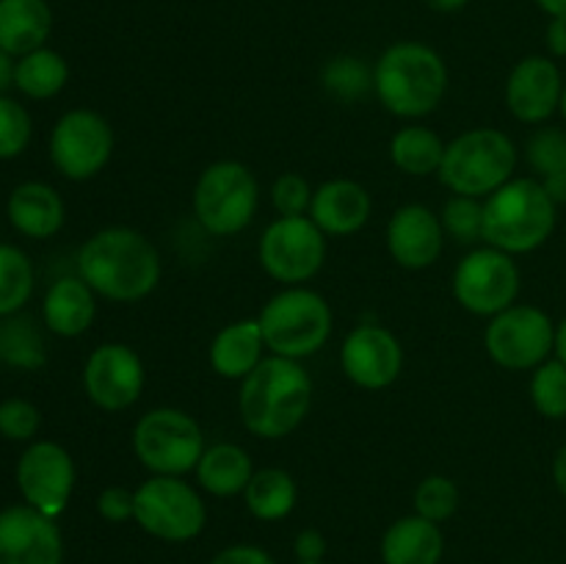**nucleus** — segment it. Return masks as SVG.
<instances>
[{
    "label": "nucleus",
    "mask_w": 566,
    "mask_h": 564,
    "mask_svg": "<svg viewBox=\"0 0 566 564\" xmlns=\"http://www.w3.org/2000/svg\"><path fill=\"white\" fill-rule=\"evenodd\" d=\"M160 274L158 247L133 227H105L86 238L77 252V276L97 296L116 304L147 299L158 288Z\"/></svg>",
    "instance_id": "f257e3e1"
},
{
    "label": "nucleus",
    "mask_w": 566,
    "mask_h": 564,
    "mask_svg": "<svg viewBox=\"0 0 566 564\" xmlns=\"http://www.w3.org/2000/svg\"><path fill=\"white\" fill-rule=\"evenodd\" d=\"M313 404V376L298 359L265 354L241 382L238 412L249 435L282 440L304 424Z\"/></svg>",
    "instance_id": "f03ea898"
},
{
    "label": "nucleus",
    "mask_w": 566,
    "mask_h": 564,
    "mask_svg": "<svg viewBox=\"0 0 566 564\" xmlns=\"http://www.w3.org/2000/svg\"><path fill=\"white\" fill-rule=\"evenodd\" d=\"M448 92V66L423 42H396L376 59L374 94L387 114L423 119L434 114Z\"/></svg>",
    "instance_id": "7ed1b4c3"
},
{
    "label": "nucleus",
    "mask_w": 566,
    "mask_h": 564,
    "mask_svg": "<svg viewBox=\"0 0 566 564\" xmlns=\"http://www.w3.org/2000/svg\"><path fill=\"white\" fill-rule=\"evenodd\" d=\"M558 205L536 177H512L484 199V243L509 254H531L551 241Z\"/></svg>",
    "instance_id": "20e7f679"
},
{
    "label": "nucleus",
    "mask_w": 566,
    "mask_h": 564,
    "mask_svg": "<svg viewBox=\"0 0 566 564\" xmlns=\"http://www.w3.org/2000/svg\"><path fill=\"white\" fill-rule=\"evenodd\" d=\"M517 144L497 127H473L446 144L440 182L459 197L486 199L506 186L517 169Z\"/></svg>",
    "instance_id": "39448f33"
},
{
    "label": "nucleus",
    "mask_w": 566,
    "mask_h": 564,
    "mask_svg": "<svg viewBox=\"0 0 566 564\" xmlns=\"http://www.w3.org/2000/svg\"><path fill=\"white\" fill-rule=\"evenodd\" d=\"M258 324L269 354L302 363L329 343L335 315L318 291L287 285L263 304Z\"/></svg>",
    "instance_id": "423d86ee"
},
{
    "label": "nucleus",
    "mask_w": 566,
    "mask_h": 564,
    "mask_svg": "<svg viewBox=\"0 0 566 564\" xmlns=\"http://www.w3.org/2000/svg\"><path fill=\"white\" fill-rule=\"evenodd\" d=\"M193 216L213 238H232L247 230L260 208V182L241 160H216L193 182Z\"/></svg>",
    "instance_id": "0eeeda50"
},
{
    "label": "nucleus",
    "mask_w": 566,
    "mask_h": 564,
    "mask_svg": "<svg viewBox=\"0 0 566 564\" xmlns=\"http://www.w3.org/2000/svg\"><path fill=\"white\" fill-rule=\"evenodd\" d=\"M133 453L149 476L193 473L205 446V431L193 415L177 407L147 409L133 426Z\"/></svg>",
    "instance_id": "6e6552de"
},
{
    "label": "nucleus",
    "mask_w": 566,
    "mask_h": 564,
    "mask_svg": "<svg viewBox=\"0 0 566 564\" xmlns=\"http://www.w3.org/2000/svg\"><path fill=\"white\" fill-rule=\"evenodd\" d=\"M133 520L164 542H188L202 534L208 509L202 495L182 476H149L133 490Z\"/></svg>",
    "instance_id": "1a4fd4ad"
},
{
    "label": "nucleus",
    "mask_w": 566,
    "mask_h": 564,
    "mask_svg": "<svg viewBox=\"0 0 566 564\" xmlns=\"http://www.w3.org/2000/svg\"><path fill=\"white\" fill-rule=\"evenodd\" d=\"M520 282H523V274L514 254L486 243V247L470 249L459 260L451 276V291L462 310L481 318H492L517 304Z\"/></svg>",
    "instance_id": "9d476101"
},
{
    "label": "nucleus",
    "mask_w": 566,
    "mask_h": 564,
    "mask_svg": "<svg viewBox=\"0 0 566 564\" xmlns=\"http://www.w3.org/2000/svg\"><path fill=\"white\" fill-rule=\"evenodd\" d=\"M258 260L280 285H304L326 263V236L310 216H276L263 230Z\"/></svg>",
    "instance_id": "9b49d317"
},
{
    "label": "nucleus",
    "mask_w": 566,
    "mask_h": 564,
    "mask_svg": "<svg viewBox=\"0 0 566 564\" xmlns=\"http://www.w3.org/2000/svg\"><path fill=\"white\" fill-rule=\"evenodd\" d=\"M556 321L536 304H512L492 315L484 330V348L506 370H534L553 357Z\"/></svg>",
    "instance_id": "f8f14e48"
},
{
    "label": "nucleus",
    "mask_w": 566,
    "mask_h": 564,
    "mask_svg": "<svg viewBox=\"0 0 566 564\" xmlns=\"http://www.w3.org/2000/svg\"><path fill=\"white\" fill-rule=\"evenodd\" d=\"M114 155V127L92 108H72L50 133V160L66 180H92Z\"/></svg>",
    "instance_id": "ddd939ff"
},
{
    "label": "nucleus",
    "mask_w": 566,
    "mask_h": 564,
    "mask_svg": "<svg viewBox=\"0 0 566 564\" xmlns=\"http://www.w3.org/2000/svg\"><path fill=\"white\" fill-rule=\"evenodd\" d=\"M147 368L127 343H103L83 365V390L103 412H125L142 398Z\"/></svg>",
    "instance_id": "4468645a"
},
{
    "label": "nucleus",
    "mask_w": 566,
    "mask_h": 564,
    "mask_svg": "<svg viewBox=\"0 0 566 564\" xmlns=\"http://www.w3.org/2000/svg\"><path fill=\"white\" fill-rule=\"evenodd\" d=\"M75 459L53 440H36L17 462V487L28 506L48 518H59L75 490Z\"/></svg>",
    "instance_id": "2eb2a0df"
},
{
    "label": "nucleus",
    "mask_w": 566,
    "mask_h": 564,
    "mask_svg": "<svg viewBox=\"0 0 566 564\" xmlns=\"http://www.w3.org/2000/svg\"><path fill=\"white\" fill-rule=\"evenodd\" d=\"M340 368L352 385L363 390H385L401 376L403 346L381 324H359L343 337Z\"/></svg>",
    "instance_id": "dca6fc26"
},
{
    "label": "nucleus",
    "mask_w": 566,
    "mask_h": 564,
    "mask_svg": "<svg viewBox=\"0 0 566 564\" xmlns=\"http://www.w3.org/2000/svg\"><path fill=\"white\" fill-rule=\"evenodd\" d=\"M564 75L551 55H525L512 66L506 77L509 114L523 125H545L562 108Z\"/></svg>",
    "instance_id": "f3484780"
},
{
    "label": "nucleus",
    "mask_w": 566,
    "mask_h": 564,
    "mask_svg": "<svg viewBox=\"0 0 566 564\" xmlns=\"http://www.w3.org/2000/svg\"><path fill=\"white\" fill-rule=\"evenodd\" d=\"M64 540L53 518L28 503L0 512V564H61Z\"/></svg>",
    "instance_id": "a211bd4d"
},
{
    "label": "nucleus",
    "mask_w": 566,
    "mask_h": 564,
    "mask_svg": "<svg viewBox=\"0 0 566 564\" xmlns=\"http://www.w3.org/2000/svg\"><path fill=\"white\" fill-rule=\"evenodd\" d=\"M385 243L390 258L401 269H431L446 249V230H442L440 213H434L423 202L401 205L387 221Z\"/></svg>",
    "instance_id": "6ab92c4d"
},
{
    "label": "nucleus",
    "mask_w": 566,
    "mask_h": 564,
    "mask_svg": "<svg viewBox=\"0 0 566 564\" xmlns=\"http://www.w3.org/2000/svg\"><path fill=\"white\" fill-rule=\"evenodd\" d=\"M374 213V197L368 188L348 177H335L315 188L310 219L326 238H348L363 230Z\"/></svg>",
    "instance_id": "aec40b11"
},
{
    "label": "nucleus",
    "mask_w": 566,
    "mask_h": 564,
    "mask_svg": "<svg viewBox=\"0 0 566 564\" xmlns=\"http://www.w3.org/2000/svg\"><path fill=\"white\" fill-rule=\"evenodd\" d=\"M265 341L263 330H260L258 318H241L232 324L221 326L216 337L210 341L208 359L210 368L221 376V379L243 382L260 363L265 359Z\"/></svg>",
    "instance_id": "412c9836"
},
{
    "label": "nucleus",
    "mask_w": 566,
    "mask_h": 564,
    "mask_svg": "<svg viewBox=\"0 0 566 564\" xmlns=\"http://www.w3.org/2000/svg\"><path fill=\"white\" fill-rule=\"evenodd\" d=\"M94 315H97V293L81 276H61L44 293L42 318L55 335H83L94 324Z\"/></svg>",
    "instance_id": "4be33fe9"
},
{
    "label": "nucleus",
    "mask_w": 566,
    "mask_h": 564,
    "mask_svg": "<svg viewBox=\"0 0 566 564\" xmlns=\"http://www.w3.org/2000/svg\"><path fill=\"white\" fill-rule=\"evenodd\" d=\"M66 208L61 194L48 182H22L9 197V221L28 238H53L64 227Z\"/></svg>",
    "instance_id": "5701e85b"
},
{
    "label": "nucleus",
    "mask_w": 566,
    "mask_h": 564,
    "mask_svg": "<svg viewBox=\"0 0 566 564\" xmlns=\"http://www.w3.org/2000/svg\"><path fill=\"white\" fill-rule=\"evenodd\" d=\"M446 536L440 523L407 514L396 520L381 536V562L385 564H440Z\"/></svg>",
    "instance_id": "b1692460"
},
{
    "label": "nucleus",
    "mask_w": 566,
    "mask_h": 564,
    "mask_svg": "<svg viewBox=\"0 0 566 564\" xmlns=\"http://www.w3.org/2000/svg\"><path fill=\"white\" fill-rule=\"evenodd\" d=\"M197 487L213 498L243 495L254 476L252 457L238 442H213L202 451L197 464Z\"/></svg>",
    "instance_id": "393cba45"
},
{
    "label": "nucleus",
    "mask_w": 566,
    "mask_h": 564,
    "mask_svg": "<svg viewBox=\"0 0 566 564\" xmlns=\"http://www.w3.org/2000/svg\"><path fill=\"white\" fill-rule=\"evenodd\" d=\"M53 14L44 0H0V48L9 55H28L44 48Z\"/></svg>",
    "instance_id": "a878e982"
},
{
    "label": "nucleus",
    "mask_w": 566,
    "mask_h": 564,
    "mask_svg": "<svg viewBox=\"0 0 566 564\" xmlns=\"http://www.w3.org/2000/svg\"><path fill=\"white\" fill-rule=\"evenodd\" d=\"M243 503L252 512V518L263 520V523L285 520L298 503L296 479L282 468L254 470L252 481L243 490Z\"/></svg>",
    "instance_id": "bb28decb"
},
{
    "label": "nucleus",
    "mask_w": 566,
    "mask_h": 564,
    "mask_svg": "<svg viewBox=\"0 0 566 564\" xmlns=\"http://www.w3.org/2000/svg\"><path fill=\"white\" fill-rule=\"evenodd\" d=\"M446 144L440 133L426 125H403L390 138V160L398 171L409 177L437 175L446 155Z\"/></svg>",
    "instance_id": "cd10ccee"
},
{
    "label": "nucleus",
    "mask_w": 566,
    "mask_h": 564,
    "mask_svg": "<svg viewBox=\"0 0 566 564\" xmlns=\"http://www.w3.org/2000/svg\"><path fill=\"white\" fill-rule=\"evenodd\" d=\"M66 77H70V66L64 55L48 48L20 55L14 64V86L31 100L55 97L66 86Z\"/></svg>",
    "instance_id": "c85d7f7f"
},
{
    "label": "nucleus",
    "mask_w": 566,
    "mask_h": 564,
    "mask_svg": "<svg viewBox=\"0 0 566 564\" xmlns=\"http://www.w3.org/2000/svg\"><path fill=\"white\" fill-rule=\"evenodd\" d=\"M321 86L340 103H359L374 92V66L359 55H335L321 70Z\"/></svg>",
    "instance_id": "c756f323"
},
{
    "label": "nucleus",
    "mask_w": 566,
    "mask_h": 564,
    "mask_svg": "<svg viewBox=\"0 0 566 564\" xmlns=\"http://www.w3.org/2000/svg\"><path fill=\"white\" fill-rule=\"evenodd\" d=\"M33 293V265L22 249L0 243V315H14Z\"/></svg>",
    "instance_id": "7c9ffc66"
},
{
    "label": "nucleus",
    "mask_w": 566,
    "mask_h": 564,
    "mask_svg": "<svg viewBox=\"0 0 566 564\" xmlns=\"http://www.w3.org/2000/svg\"><path fill=\"white\" fill-rule=\"evenodd\" d=\"M0 359L17 368H39L44 363V341L36 324L25 315H14L0 324Z\"/></svg>",
    "instance_id": "2f4dec72"
},
{
    "label": "nucleus",
    "mask_w": 566,
    "mask_h": 564,
    "mask_svg": "<svg viewBox=\"0 0 566 564\" xmlns=\"http://www.w3.org/2000/svg\"><path fill=\"white\" fill-rule=\"evenodd\" d=\"M531 404L547 420L566 418V365L558 357L545 359L539 368L531 370L528 385Z\"/></svg>",
    "instance_id": "473e14b6"
},
{
    "label": "nucleus",
    "mask_w": 566,
    "mask_h": 564,
    "mask_svg": "<svg viewBox=\"0 0 566 564\" xmlns=\"http://www.w3.org/2000/svg\"><path fill=\"white\" fill-rule=\"evenodd\" d=\"M525 164L536 175V180L566 175V130L562 127H536L525 138Z\"/></svg>",
    "instance_id": "72a5a7b5"
},
{
    "label": "nucleus",
    "mask_w": 566,
    "mask_h": 564,
    "mask_svg": "<svg viewBox=\"0 0 566 564\" xmlns=\"http://www.w3.org/2000/svg\"><path fill=\"white\" fill-rule=\"evenodd\" d=\"M440 221L442 230H446V238H453L457 243L470 247L475 241H484V199L453 194L442 205Z\"/></svg>",
    "instance_id": "f704fd0d"
},
{
    "label": "nucleus",
    "mask_w": 566,
    "mask_h": 564,
    "mask_svg": "<svg viewBox=\"0 0 566 564\" xmlns=\"http://www.w3.org/2000/svg\"><path fill=\"white\" fill-rule=\"evenodd\" d=\"M459 501H462V495H459L457 481L440 473L426 476L412 498L415 514L431 520V523H446L448 518H453L459 509Z\"/></svg>",
    "instance_id": "c9c22d12"
},
{
    "label": "nucleus",
    "mask_w": 566,
    "mask_h": 564,
    "mask_svg": "<svg viewBox=\"0 0 566 564\" xmlns=\"http://www.w3.org/2000/svg\"><path fill=\"white\" fill-rule=\"evenodd\" d=\"M315 188L298 171H282L271 186V205L280 216H310Z\"/></svg>",
    "instance_id": "e433bc0d"
},
{
    "label": "nucleus",
    "mask_w": 566,
    "mask_h": 564,
    "mask_svg": "<svg viewBox=\"0 0 566 564\" xmlns=\"http://www.w3.org/2000/svg\"><path fill=\"white\" fill-rule=\"evenodd\" d=\"M31 142V116L17 100L0 97V158H17Z\"/></svg>",
    "instance_id": "4c0bfd02"
},
{
    "label": "nucleus",
    "mask_w": 566,
    "mask_h": 564,
    "mask_svg": "<svg viewBox=\"0 0 566 564\" xmlns=\"http://www.w3.org/2000/svg\"><path fill=\"white\" fill-rule=\"evenodd\" d=\"M42 426V415L25 398H9L0 404V435L9 440H31Z\"/></svg>",
    "instance_id": "58836bf2"
},
{
    "label": "nucleus",
    "mask_w": 566,
    "mask_h": 564,
    "mask_svg": "<svg viewBox=\"0 0 566 564\" xmlns=\"http://www.w3.org/2000/svg\"><path fill=\"white\" fill-rule=\"evenodd\" d=\"M133 506H136V495L122 484L105 487L97 498L99 518L108 520V523H127V520H133Z\"/></svg>",
    "instance_id": "ea45409f"
},
{
    "label": "nucleus",
    "mask_w": 566,
    "mask_h": 564,
    "mask_svg": "<svg viewBox=\"0 0 566 564\" xmlns=\"http://www.w3.org/2000/svg\"><path fill=\"white\" fill-rule=\"evenodd\" d=\"M210 564H276L269 551L258 545H230L216 553Z\"/></svg>",
    "instance_id": "a19ab883"
},
{
    "label": "nucleus",
    "mask_w": 566,
    "mask_h": 564,
    "mask_svg": "<svg viewBox=\"0 0 566 564\" xmlns=\"http://www.w3.org/2000/svg\"><path fill=\"white\" fill-rule=\"evenodd\" d=\"M326 536L318 529H304L298 531L296 542H293V553L298 562H324L326 556Z\"/></svg>",
    "instance_id": "79ce46f5"
},
{
    "label": "nucleus",
    "mask_w": 566,
    "mask_h": 564,
    "mask_svg": "<svg viewBox=\"0 0 566 564\" xmlns=\"http://www.w3.org/2000/svg\"><path fill=\"white\" fill-rule=\"evenodd\" d=\"M545 44L551 50L553 59H566V20L564 17H553L551 25H547Z\"/></svg>",
    "instance_id": "37998d69"
},
{
    "label": "nucleus",
    "mask_w": 566,
    "mask_h": 564,
    "mask_svg": "<svg viewBox=\"0 0 566 564\" xmlns=\"http://www.w3.org/2000/svg\"><path fill=\"white\" fill-rule=\"evenodd\" d=\"M551 473H553V484H556V490L562 492V498L566 501V442L558 448L556 457H553Z\"/></svg>",
    "instance_id": "c03bdc74"
},
{
    "label": "nucleus",
    "mask_w": 566,
    "mask_h": 564,
    "mask_svg": "<svg viewBox=\"0 0 566 564\" xmlns=\"http://www.w3.org/2000/svg\"><path fill=\"white\" fill-rule=\"evenodd\" d=\"M542 186H545V191L551 194L553 202L562 208V205H566V175H558V177H547V180H539Z\"/></svg>",
    "instance_id": "a18cd8bd"
},
{
    "label": "nucleus",
    "mask_w": 566,
    "mask_h": 564,
    "mask_svg": "<svg viewBox=\"0 0 566 564\" xmlns=\"http://www.w3.org/2000/svg\"><path fill=\"white\" fill-rule=\"evenodd\" d=\"M9 83H14V64H11V55L0 48V92H3Z\"/></svg>",
    "instance_id": "49530a36"
},
{
    "label": "nucleus",
    "mask_w": 566,
    "mask_h": 564,
    "mask_svg": "<svg viewBox=\"0 0 566 564\" xmlns=\"http://www.w3.org/2000/svg\"><path fill=\"white\" fill-rule=\"evenodd\" d=\"M429 9L442 11V14H453V11H462L470 0H423Z\"/></svg>",
    "instance_id": "de8ad7c7"
},
{
    "label": "nucleus",
    "mask_w": 566,
    "mask_h": 564,
    "mask_svg": "<svg viewBox=\"0 0 566 564\" xmlns=\"http://www.w3.org/2000/svg\"><path fill=\"white\" fill-rule=\"evenodd\" d=\"M553 357H558L566 365V318L556 324V346H553Z\"/></svg>",
    "instance_id": "09e8293b"
},
{
    "label": "nucleus",
    "mask_w": 566,
    "mask_h": 564,
    "mask_svg": "<svg viewBox=\"0 0 566 564\" xmlns=\"http://www.w3.org/2000/svg\"><path fill=\"white\" fill-rule=\"evenodd\" d=\"M536 6H539L545 14L564 17V20H566V0H536Z\"/></svg>",
    "instance_id": "8fccbe9b"
},
{
    "label": "nucleus",
    "mask_w": 566,
    "mask_h": 564,
    "mask_svg": "<svg viewBox=\"0 0 566 564\" xmlns=\"http://www.w3.org/2000/svg\"><path fill=\"white\" fill-rule=\"evenodd\" d=\"M558 114H562V119L566 125V86H564V94H562V108H558Z\"/></svg>",
    "instance_id": "3c124183"
},
{
    "label": "nucleus",
    "mask_w": 566,
    "mask_h": 564,
    "mask_svg": "<svg viewBox=\"0 0 566 564\" xmlns=\"http://www.w3.org/2000/svg\"><path fill=\"white\" fill-rule=\"evenodd\" d=\"M298 564H324V562H298Z\"/></svg>",
    "instance_id": "603ef678"
}]
</instances>
